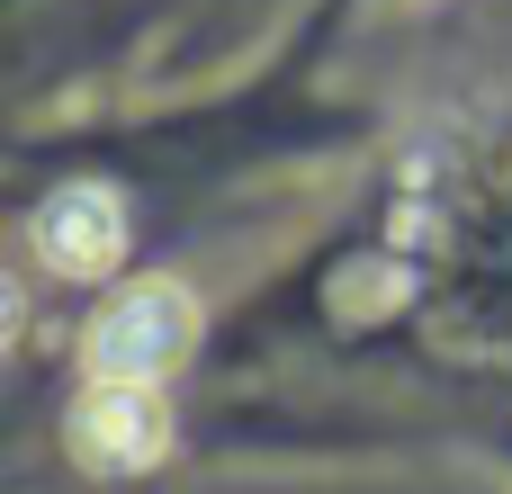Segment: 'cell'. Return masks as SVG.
<instances>
[{"mask_svg": "<svg viewBox=\"0 0 512 494\" xmlns=\"http://www.w3.org/2000/svg\"><path fill=\"white\" fill-rule=\"evenodd\" d=\"M189 342V297L180 288H135L108 324H99V378H126V387H153Z\"/></svg>", "mask_w": 512, "mask_h": 494, "instance_id": "6da1fadb", "label": "cell"}, {"mask_svg": "<svg viewBox=\"0 0 512 494\" xmlns=\"http://www.w3.org/2000/svg\"><path fill=\"white\" fill-rule=\"evenodd\" d=\"M117 243H126V207H117L108 189H63V198H45V216H36V252H45L54 270H72V279L108 270Z\"/></svg>", "mask_w": 512, "mask_h": 494, "instance_id": "7a4b0ae2", "label": "cell"}, {"mask_svg": "<svg viewBox=\"0 0 512 494\" xmlns=\"http://www.w3.org/2000/svg\"><path fill=\"white\" fill-rule=\"evenodd\" d=\"M81 450H90L99 468H144V459L162 450V405H153V387L99 378V396H90V414H81Z\"/></svg>", "mask_w": 512, "mask_h": 494, "instance_id": "3957f363", "label": "cell"}]
</instances>
